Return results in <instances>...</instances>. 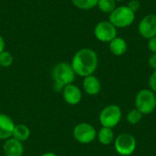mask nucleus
Here are the masks:
<instances>
[{
  "label": "nucleus",
  "instance_id": "23",
  "mask_svg": "<svg viewBox=\"0 0 156 156\" xmlns=\"http://www.w3.org/2000/svg\"><path fill=\"white\" fill-rule=\"evenodd\" d=\"M148 48L152 54H156V37L148 39Z\"/></svg>",
  "mask_w": 156,
  "mask_h": 156
},
{
  "label": "nucleus",
  "instance_id": "22",
  "mask_svg": "<svg viewBox=\"0 0 156 156\" xmlns=\"http://www.w3.org/2000/svg\"><path fill=\"white\" fill-rule=\"evenodd\" d=\"M149 87H150V90H152L156 94V70H154V72L150 76Z\"/></svg>",
  "mask_w": 156,
  "mask_h": 156
},
{
  "label": "nucleus",
  "instance_id": "3",
  "mask_svg": "<svg viewBox=\"0 0 156 156\" xmlns=\"http://www.w3.org/2000/svg\"><path fill=\"white\" fill-rule=\"evenodd\" d=\"M135 108L143 115L153 113L156 109V94L150 89H143L135 97Z\"/></svg>",
  "mask_w": 156,
  "mask_h": 156
},
{
  "label": "nucleus",
  "instance_id": "7",
  "mask_svg": "<svg viewBox=\"0 0 156 156\" xmlns=\"http://www.w3.org/2000/svg\"><path fill=\"white\" fill-rule=\"evenodd\" d=\"M73 137L79 144H89L97 138V131L90 123L80 122L74 127Z\"/></svg>",
  "mask_w": 156,
  "mask_h": 156
},
{
  "label": "nucleus",
  "instance_id": "8",
  "mask_svg": "<svg viewBox=\"0 0 156 156\" xmlns=\"http://www.w3.org/2000/svg\"><path fill=\"white\" fill-rule=\"evenodd\" d=\"M94 36L101 42L110 43L117 37V28L109 20H102L95 26Z\"/></svg>",
  "mask_w": 156,
  "mask_h": 156
},
{
  "label": "nucleus",
  "instance_id": "4",
  "mask_svg": "<svg viewBox=\"0 0 156 156\" xmlns=\"http://www.w3.org/2000/svg\"><path fill=\"white\" fill-rule=\"evenodd\" d=\"M54 83L59 84L63 87L73 83L76 78V74L68 62H59L56 64L51 72Z\"/></svg>",
  "mask_w": 156,
  "mask_h": 156
},
{
  "label": "nucleus",
  "instance_id": "25",
  "mask_svg": "<svg viewBox=\"0 0 156 156\" xmlns=\"http://www.w3.org/2000/svg\"><path fill=\"white\" fill-rule=\"evenodd\" d=\"M5 39L4 37L0 35V53L3 52L5 50Z\"/></svg>",
  "mask_w": 156,
  "mask_h": 156
},
{
  "label": "nucleus",
  "instance_id": "2",
  "mask_svg": "<svg viewBox=\"0 0 156 156\" xmlns=\"http://www.w3.org/2000/svg\"><path fill=\"white\" fill-rule=\"evenodd\" d=\"M135 20V13H133L127 5L116 6V8L109 15V21L116 28H125L130 27Z\"/></svg>",
  "mask_w": 156,
  "mask_h": 156
},
{
  "label": "nucleus",
  "instance_id": "18",
  "mask_svg": "<svg viewBox=\"0 0 156 156\" xmlns=\"http://www.w3.org/2000/svg\"><path fill=\"white\" fill-rule=\"evenodd\" d=\"M72 4L79 9L90 10L97 6L98 0H71Z\"/></svg>",
  "mask_w": 156,
  "mask_h": 156
},
{
  "label": "nucleus",
  "instance_id": "6",
  "mask_svg": "<svg viewBox=\"0 0 156 156\" xmlns=\"http://www.w3.org/2000/svg\"><path fill=\"white\" fill-rule=\"evenodd\" d=\"M113 144L115 151L118 154L122 156L132 155L135 152L137 146L135 137L133 134L127 133H121L115 137Z\"/></svg>",
  "mask_w": 156,
  "mask_h": 156
},
{
  "label": "nucleus",
  "instance_id": "27",
  "mask_svg": "<svg viewBox=\"0 0 156 156\" xmlns=\"http://www.w3.org/2000/svg\"><path fill=\"white\" fill-rule=\"evenodd\" d=\"M116 2H122V1H124V0H115Z\"/></svg>",
  "mask_w": 156,
  "mask_h": 156
},
{
  "label": "nucleus",
  "instance_id": "11",
  "mask_svg": "<svg viewBox=\"0 0 156 156\" xmlns=\"http://www.w3.org/2000/svg\"><path fill=\"white\" fill-rule=\"evenodd\" d=\"M23 143L11 137L5 141L3 144V152L5 156H23L24 154Z\"/></svg>",
  "mask_w": 156,
  "mask_h": 156
},
{
  "label": "nucleus",
  "instance_id": "1",
  "mask_svg": "<svg viewBox=\"0 0 156 156\" xmlns=\"http://www.w3.org/2000/svg\"><path fill=\"white\" fill-rule=\"evenodd\" d=\"M70 65L77 76L85 78L94 74L98 69L99 58L93 49L83 48L74 54Z\"/></svg>",
  "mask_w": 156,
  "mask_h": 156
},
{
  "label": "nucleus",
  "instance_id": "16",
  "mask_svg": "<svg viewBox=\"0 0 156 156\" xmlns=\"http://www.w3.org/2000/svg\"><path fill=\"white\" fill-rule=\"evenodd\" d=\"M12 137L21 143H24L30 137V130L26 124H16Z\"/></svg>",
  "mask_w": 156,
  "mask_h": 156
},
{
  "label": "nucleus",
  "instance_id": "9",
  "mask_svg": "<svg viewBox=\"0 0 156 156\" xmlns=\"http://www.w3.org/2000/svg\"><path fill=\"white\" fill-rule=\"evenodd\" d=\"M138 32L144 38L150 39L156 37V15L149 14L141 19L138 25Z\"/></svg>",
  "mask_w": 156,
  "mask_h": 156
},
{
  "label": "nucleus",
  "instance_id": "5",
  "mask_svg": "<svg viewBox=\"0 0 156 156\" xmlns=\"http://www.w3.org/2000/svg\"><path fill=\"white\" fill-rule=\"evenodd\" d=\"M122 117V112L120 106L116 104H110L101 110L99 115V121L102 127L113 129L121 122Z\"/></svg>",
  "mask_w": 156,
  "mask_h": 156
},
{
  "label": "nucleus",
  "instance_id": "10",
  "mask_svg": "<svg viewBox=\"0 0 156 156\" xmlns=\"http://www.w3.org/2000/svg\"><path fill=\"white\" fill-rule=\"evenodd\" d=\"M62 98L66 103L69 105H77L82 100V91L75 84L71 83L66 85L62 91Z\"/></svg>",
  "mask_w": 156,
  "mask_h": 156
},
{
  "label": "nucleus",
  "instance_id": "14",
  "mask_svg": "<svg viewBox=\"0 0 156 156\" xmlns=\"http://www.w3.org/2000/svg\"><path fill=\"white\" fill-rule=\"evenodd\" d=\"M109 48L110 51L114 56H122L126 53L128 49V44L126 40L122 37H116L109 43Z\"/></svg>",
  "mask_w": 156,
  "mask_h": 156
},
{
  "label": "nucleus",
  "instance_id": "19",
  "mask_svg": "<svg viewBox=\"0 0 156 156\" xmlns=\"http://www.w3.org/2000/svg\"><path fill=\"white\" fill-rule=\"evenodd\" d=\"M143 114H142V112H140V111H138L136 108H134V109H132L129 112H128V114H127V116H126V120H127V122L130 123V124H132V125H136V124H138L141 121H142V119H143Z\"/></svg>",
  "mask_w": 156,
  "mask_h": 156
},
{
  "label": "nucleus",
  "instance_id": "12",
  "mask_svg": "<svg viewBox=\"0 0 156 156\" xmlns=\"http://www.w3.org/2000/svg\"><path fill=\"white\" fill-rule=\"evenodd\" d=\"M82 88L85 93L90 96H95L99 94L101 90V82L94 75H90L83 78Z\"/></svg>",
  "mask_w": 156,
  "mask_h": 156
},
{
  "label": "nucleus",
  "instance_id": "20",
  "mask_svg": "<svg viewBox=\"0 0 156 156\" xmlns=\"http://www.w3.org/2000/svg\"><path fill=\"white\" fill-rule=\"evenodd\" d=\"M14 62L13 55L6 50H4L0 53V67L2 68H8Z\"/></svg>",
  "mask_w": 156,
  "mask_h": 156
},
{
  "label": "nucleus",
  "instance_id": "17",
  "mask_svg": "<svg viewBox=\"0 0 156 156\" xmlns=\"http://www.w3.org/2000/svg\"><path fill=\"white\" fill-rule=\"evenodd\" d=\"M97 7L104 14H111L116 8L115 0H98Z\"/></svg>",
  "mask_w": 156,
  "mask_h": 156
},
{
  "label": "nucleus",
  "instance_id": "21",
  "mask_svg": "<svg viewBox=\"0 0 156 156\" xmlns=\"http://www.w3.org/2000/svg\"><path fill=\"white\" fill-rule=\"evenodd\" d=\"M127 6H128L133 13H136V12L140 9V7H141V3H140L139 0H130V1L128 2Z\"/></svg>",
  "mask_w": 156,
  "mask_h": 156
},
{
  "label": "nucleus",
  "instance_id": "13",
  "mask_svg": "<svg viewBox=\"0 0 156 156\" xmlns=\"http://www.w3.org/2000/svg\"><path fill=\"white\" fill-rule=\"evenodd\" d=\"M15 125L14 121L8 115L0 113V140L5 141L11 138Z\"/></svg>",
  "mask_w": 156,
  "mask_h": 156
},
{
  "label": "nucleus",
  "instance_id": "24",
  "mask_svg": "<svg viewBox=\"0 0 156 156\" xmlns=\"http://www.w3.org/2000/svg\"><path fill=\"white\" fill-rule=\"evenodd\" d=\"M148 64L149 66L154 69L156 70V54H152L148 58Z\"/></svg>",
  "mask_w": 156,
  "mask_h": 156
},
{
  "label": "nucleus",
  "instance_id": "15",
  "mask_svg": "<svg viewBox=\"0 0 156 156\" xmlns=\"http://www.w3.org/2000/svg\"><path fill=\"white\" fill-rule=\"evenodd\" d=\"M97 139L102 145H110L115 140L114 132L112 128L101 127L99 132H97Z\"/></svg>",
  "mask_w": 156,
  "mask_h": 156
},
{
  "label": "nucleus",
  "instance_id": "26",
  "mask_svg": "<svg viewBox=\"0 0 156 156\" xmlns=\"http://www.w3.org/2000/svg\"><path fill=\"white\" fill-rule=\"evenodd\" d=\"M40 156H58L56 154L54 153H51V152H48V153H45L43 154H41Z\"/></svg>",
  "mask_w": 156,
  "mask_h": 156
}]
</instances>
